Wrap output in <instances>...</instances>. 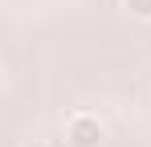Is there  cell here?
Instances as JSON below:
<instances>
[{"mask_svg":"<svg viewBox=\"0 0 151 147\" xmlns=\"http://www.w3.org/2000/svg\"><path fill=\"white\" fill-rule=\"evenodd\" d=\"M127 8H131L139 21H151V0H127Z\"/></svg>","mask_w":151,"mask_h":147,"instance_id":"obj_2","label":"cell"},{"mask_svg":"<svg viewBox=\"0 0 151 147\" xmlns=\"http://www.w3.org/2000/svg\"><path fill=\"white\" fill-rule=\"evenodd\" d=\"M70 143L74 147H98L102 143V122L90 119V115H78V119H70Z\"/></svg>","mask_w":151,"mask_h":147,"instance_id":"obj_1","label":"cell"}]
</instances>
